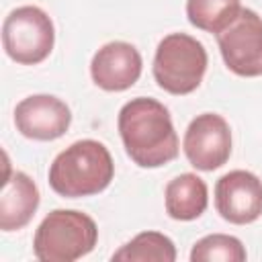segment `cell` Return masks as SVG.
<instances>
[{"mask_svg": "<svg viewBox=\"0 0 262 262\" xmlns=\"http://www.w3.org/2000/svg\"><path fill=\"white\" fill-rule=\"evenodd\" d=\"M39 196L41 194L35 180L20 170L10 172L6 164V174L0 194V229L2 231L23 229L33 219L41 201Z\"/></svg>", "mask_w": 262, "mask_h": 262, "instance_id": "11", "label": "cell"}, {"mask_svg": "<svg viewBox=\"0 0 262 262\" xmlns=\"http://www.w3.org/2000/svg\"><path fill=\"white\" fill-rule=\"evenodd\" d=\"M239 0H186L188 23L207 33H221L239 14Z\"/></svg>", "mask_w": 262, "mask_h": 262, "instance_id": "14", "label": "cell"}, {"mask_svg": "<svg viewBox=\"0 0 262 262\" xmlns=\"http://www.w3.org/2000/svg\"><path fill=\"white\" fill-rule=\"evenodd\" d=\"M113 262H174L176 246L160 231H141L131 242L121 246L113 256Z\"/></svg>", "mask_w": 262, "mask_h": 262, "instance_id": "13", "label": "cell"}, {"mask_svg": "<svg viewBox=\"0 0 262 262\" xmlns=\"http://www.w3.org/2000/svg\"><path fill=\"white\" fill-rule=\"evenodd\" d=\"M217 213L233 223L248 225L262 215V180L248 170H231L215 184Z\"/></svg>", "mask_w": 262, "mask_h": 262, "instance_id": "8", "label": "cell"}, {"mask_svg": "<svg viewBox=\"0 0 262 262\" xmlns=\"http://www.w3.org/2000/svg\"><path fill=\"white\" fill-rule=\"evenodd\" d=\"M117 127L127 156L141 168H160L178 156L172 117L156 98L137 96L125 102Z\"/></svg>", "mask_w": 262, "mask_h": 262, "instance_id": "1", "label": "cell"}, {"mask_svg": "<svg viewBox=\"0 0 262 262\" xmlns=\"http://www.w3.org/2000/svg\"><path fill=\"white\" fill-rule=\"evenodd\" d=\"M72 123L70 106L53 94H31L14 108L16 129L35 141H53L61 137Z\"/></svg>", "mask_w": 262, "mask_h": 262, "instance_id": "9", "label": "cell"}, {"mask_svg": "<svg viewBox=\"0 0 262 262\" xmlns=\"http://www.w3.org/2000/svg\"><path fill=\"white\" fill-rule=\"evenodd\" d=\"M166 213L176 221H192L201 217L209 203V190L201 176L184 172L172 178L164 192Z\"/></svg>", "mask_w": 262, "mask_h": 262, "instance_id": "12", "label": "cell"}, {"mask_svg": "<svg viewBox=\"0 0 262 262\" xmlns=\"http://www.w3.org/2000/svg\"><path fill=\"white\" fill-rule=\"evenodd\" d=\"M182 149L190 166L203 172L221 168L231 156V129L217 113L196 115L182 139Z\"/></svg>", "mask_w": 262, "mask_h": 262, "instance_id": "7", "label": "cell"}, {"mask_svg": "<svg viewBox=\"0 0 262 262\" xmlns=\"http://www.w3.org/2000/svg\"><path fill=\"white\" fill-rule=\"evenodd\" d=\"M98 227L92 217L74 209L51 211L37 227L33 254L41 262H74L94 250Z\"/></svg>", "mask_w": 262, "mask_h": 262, "instance_id": "3", "label": "cell"}, {"mask_svg": "<svg viewBox=\"0 0 262 262\" xmlns=\"http://www.w3.org/2000/svg\"><path fill=\"white\" fill-rule=\"evenodd\" d=\"M55 43V29L39 6L14 8L2 25V45L6 55L23 66H37L49 57Z\"/></svg>", "mask_w": 262, "mask_h": 262, "instance_id": "5", "label": "cell"}, {"mask_svg": "<svg viewBox=\"0 0 262 262\" xmlns=\"http://www.w3.org/2000/svg\"><path fill=\"white\" fill-rule=\"evenodd\" d=\"M115 176V164L104 143L80 139L59 151L49 166V186L66 199L102 192Z\"/></svg>", "mask_w": 262, "mask_h": 262, "instance_id": "2", "label": "cell"}, {"mask_svg": "<svg viewBox=\"0 0 262 262\" xmlns=\"http://www.w3.org/2000/svg\"><path fill=\"white\" fill-rule=\"evenodd\" d=\"M141 68L143 61L135 45L127 41H111L94 53L90 76L98 88L106 92H123L139 80Z\"/></svg>", "mask_w": 262, "mask_h": 262, "instance_id": "10", "label": "cell"}, {"mask_svg": "<svg viewBox=\"0 0 262 262\" xmlns=\"http://www.w3.org/2000/svg\"><path fill=\"white\" fill-rule=\"evenodd\" d=\"M207 51L201 41L186 33L166 35L154 55V80L162 90L174 96L194 92L207 72Z\"/></svg>", "mask_w": 262, "mask_h": 262, "instance_id": "4", "label": "cell"}, {"mask_svg": "<svg viewBox=\"0 0 262 262\" xmlns=\"http://www.w3.org/2000/svg\"><path fill=\"white\" fill-rule=\"evenodd\" d=\"M217 45L225 66L242 78L262 76V16L242 8L229 27L217 33Z\"/></svg>", "mask_w": 262, "mask_h": 262, "instance_id": "6", "label": "cell"}, {"mask_svg": "<svg viewBox=\"0 0 262 262\" xmlns=\"http://www.w3.org/2000/svg\"><path fill=\"white\" fill-rule=\"evenodd\" d=\"M248 254L242 242L225 233L205 235L190 250L192 262H244Z\"/></svg>", "mask_w": 262, "mask_h": 262, "instance_id": "15", "label": "cell"}]
</instances>
